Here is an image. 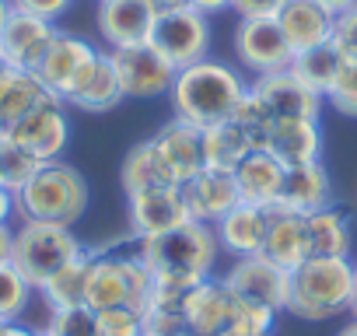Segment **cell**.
I'll list each match as a JSON object with an SVG mask.
<instances>
[{"mask_svg": "<svg viewBox=\"0 0 357 336\" xmlns=\"http://www.w3.org/2000/svg\"><path fill=\"white\" fill-rule=\"evenodd\" d=\"M0 336H39V333H32V329H25V326H18V322H4Z\"/></svg>", "mask_w": 357, "mask_h": 336, "instance_id": "bcb514c9", "label": "cell"}, {"mask_svg": "<svg viewBox=\"0 0 357 336\" xmlns=\"http://www.w3.org/2000/svg\"><path fill=\"white\" fill-rule=\"evenodd\" d=\"M123 84L126 98H158L172 91L175 84V67L154 49V46H137V49H112L109 53Z\"/></svg>", "mask_w": 357, "mask_h": 336, "instance_id": "4fadbf2b", "label": "cell"}, {"mask_svg": "<svg viewBox=\"0 0 357 336\" xmlns=\"http://www.w3.org/2000/svg\"><path fill=\"white\" fill-rule=\"evenodd\" d=\"M190 221L193 217H190L183 186H158V190L130 193V228L137 231V238L165 235Z\"/></svg>", "mask_w": 357, "mask_h": 336, "instance_id": "9a60e30c", "label": "cell"}, {"mask_svg": "<svg viewBox=\"0 0 357 336\" xmlns=\"http://www.w3.org/2000/svg\"><path fill=\"white\" fill-rule=\"evenodd\" d=\"M0 186H4V176H0Z\"/></svg>", "mask_w": 357, "mask_h": 336, "instance_id": "f5cc1de1", "label": "cell"}, {"mask_svg": "<svg viewBox=\"0 0 357 336\" xmlns=\"http://www.w3.org/2000/svg\"><path fill=\"white\" fill-rule=\"evenodd\" d=\"M84 249L77 242V235L63 224H50V221H22V228L15 231L11 242V263L22 270V277L43 291V284L63 270L70 259H77Z\"/></svg>", "mask_w": 357, "mask_h": 336, "instance_id": "8992f818", "label": "cell"}, {"mask_svg": "<svg viewBox=\"0 0 357 336\" xmlns=\"http://www.w3.org/2000/svg\"><path fill=\"white\" fill-rule=\"evenodd\" d=\"M123 98H126V95H123V84H119L116 63H112L109 53H102L98 63H95L91 81L70 98V105H77L81 112H109V109H116Z\"/></svg>", "mask_w": 357, "mask_h": 336, "instance_id": "f546056e", "label": "cell"}, {"mask_svg": "<svg viewBox=\"0 0 357 336\" xmlns=\"http://www.w3.org/2000/svg\"><path fill=\"white\" fill-rule=\"evenodd\" d=\"M305 228H308V256H333V259H350V245H354V231H350V217L340 207H322L305 214Z\"/></svg>", "mask_w": 357, "mask_h": 336, "instance_id": "83f0119b", "label": "cell"}, {"mask_svg": "<svg viewBox=\"0 0 357 336\" xmlns=\"http://www.w3.org/2000/svg\"><path fill=\"white\" fill-rule=\"evenodd\" d=\"M249 91L256 95V102L266 109L270 119H319V109L326 98V95L312 91L308 84H301L291 70L263 74V77H256V84Z\"/></svg>", "mask_w": 357, "mask_h": 336, "instance_id": "2e32d148", "label": "cell"}, {"mask_svg": "<svg viewBox=\"0 0 357 336\" xmlns=\"http://www.w3.org/2000/svg\"><path fill=\"white\" fill-rule=\"evenodd\" d=\"M183 197H186V207H190V217L200 221V224H218L228 211H235L242 204L238 197V186H235V176L228 172H211L204 168L200 176H193L190 183H183Z\"/></svg>", "mask_w": 357, "mask_h": 336, "instance_id": "ffe728a7", "label": "cell"}, {"mask_svg": "<svg viewBox=\"0 0 357 336\" xmlns=\"http://www.w3.org/2000/svg\"><path fill=\"white\" fill-rule=\"evenodd\" d=\"M158 15L161 11L154 0H102L98 4V32L109 43V49L151 46Z\"/></svg>", "mask_w": 357, "mask_h": 336, "instance_id": "7c38bea8", "label": "cell"}, {"mask_svg": "<svg viewBox=\"0 0 357 336\" xmlns=\"http://www.w3.org/2000/svg\"><path fill=\"white\" fill-rule=\"evenodd\" d=\"M347 312H354V319H357V277H354V294H350V308Z\"/></svg>", "mask_w": 357, "mask_h": 336, "instance_id": "681fc988", "label": "cell"}, {"mask_svg": "<svg viewBox=\"0 0 357 336\" xmlns=\"http://www.w3.org/2000/svg\"><path fill=\"white\" fill-rule=\"evenodd\" d=\"M221 252H231L235 259L242 256H259L263 238H266V207L256 204H238L214 224Z\"/></svg>", "mask_w": 357, "mask_h": 336, "instance_id": "603a6c76", "label": "cell"}, {"mask_svg": "<svg viewBox=\"0 0 357 336\" xmlns=\"http://www.w3.org/2000/svg\"><path fill=\"white\" fill-rule=\"evenodd\" d=\"M158 4V11H172V8H190L193 0H154Z\"/></svg>", "mask_w": 357, "mask_h": 336, "instance_id": "7dc6e473", "label": "cell"}, {"mask_svg": "<svg viewBox=\"0 0 357 336\" xmlns=\"http://www.w3.org/2000/svg\"><path fill=\"white\" fill-rule=\"evenodd\" d=\"M340 63H343L340 49H336L333 43H326V46L294 53V60H291L287 70H291L301 84H308L312 91L329 95V88H333V81H336V74H340Z\"/></svg>", "mask_w": 357, "mask_h": 336, "instance_id": "4dcf8cb0", "label": "cell"}, {"mask_svg": "<svg viewBox=\"0 0 357 336\" xmlns=\"http://www.w3.org/2000/svg\"><path fill=\"white\" fill-rule=\"evenodd\" d=\"M15 204L22 221H50L70 228L88 211V183L77 168L63 161H46L15 193Z\"/></svg>", "mask_w": 357, "mask_h": 336, "instance_id": "3957f363", "label": "cell"}, {"mask_svg": "<svg viewBox=\"0 0 357 336\" xmlns=\"http://www.w3.org/2000/svg\"><path fill=\"white\" fill-rule=\"evenodd\" d=\"M326 98L333 102V109H336V112H343V116H354V119H357V60L343 56L340 74H336V81H333V88H329V95H326Z\"/></svg>", "mask_w": 357, "mask_h": 336, "instance_id": "8d00e7d4", "label": "cell"}, {"mask_svg": "<svg viewBox=\"0 0 357 336\" xmlns=\"http://www.w3.org/2000/svg\"><path fill=\"white\" fill-rule=\"evenodd\" d=\"M218 235L211 224L190 221L175 231L137 238V256L158 280H183V284H200L211 277L218 263Z\"/></svg>", "mask_w": 357, "mask_h": 336, "instance_id": "7a4b0ae2", "label": "cell"}, {"mask_svg": "<svg viewBox=\"0 0 357 336\" xmlns=\"http://www.w3.org/2000/svg\"><path fill=\"white\" fill-rule=\"evenodd\" d=\"M60 29H53V22L25 15V11H11L4 32H0V63L15 67V70H32L43 63L46 49L53 46Z\"/></svg>", "mask_w": 357, "mask_h": 336, "instance_id": "5bb4252c", "label": "cell"}, {"mask_svg": "<svg viewBox=\"0 0 357 336\" xmlns=\"http://www.w3.org/2000/svg\"><path fill=\"white\" fill-rule=\"evenodd\" d=\"M277 25L287 36L291 49L294 53H305V49H315V46L333 43L336 15L326 11L319 0H287V4L277 11Z\"/></svg>", "mask_w": 357, "mask_h": 336, "instance_id": "d6986e66", "label": "cell"}, {"mask_svg": "<svg viewBox=\"0 0 357 336\" xmlns=\"http://www.w3.org/2000/svg\"><path fill=\"white\" fill-rule=\"evenodd\" d=\"M158 186H178L172 165L165 161L161 147L154 140H144L137 144L126 161H123V190L126 197L130 193H140V190H158Z\"/></svg>", "mask_w": 357, "mask_h": 336, "instance_id": "f1b7e54d", "label": "cell"}, {"mask_svg": "<svg viewBox=\"0 0 357 336\" xmlns=\"http://www.w3.org/2000/svg\"><path fill=\"white\" fill-rule=\"evenodd\" d=\"M39 336H50V333H46V329H43V333H39Z\"/></svg>", "mask_w": 357, "mask_h": 336, "instance_id": "816d5d0a", "label": "cell"}, {"mask_svg": "<svg viewBox=\"0 0 357 336\" xmlns=\"http://www.w3.org/2000/svg\"><path fill=\"white\" fill-rule=\"evenodd\" d=\"M354 277H357V266L350 259L308 256L291 273V305H287V312H294L308 322H322L336 312H347L350 294H354Z\"/></svg>", "mask_w": 357, "mask_h": 336, "instance_id": "5b68a950", "label": "cell"}, {"mask_svg": "<svg viewBox=\"0 0 357 336\" xmlns=\"http://www.w3.org/2000/svg\"><path fill=\"white\" fill-rule=\"evenodd\" d=\"M32 284L22 277L15 263H0V322H18V315L29 308Z\"/></svg>", "mask_w": 357, "mask_h": 336, "instance_id": "d6a6232c", "label": "cell"}, {"mask_svg": "<svg viewBox=\"0 0 357 336\" xmlns=\"http://www.w3.org/2000/svg\"><path fill=\"white\" fill-rule=\"evenodd\" d=\"M280 207L298 211V214H312L329 207V176L319 161H305V165H291L284 172V190H280Z\"/></svg>", "mask_w": 357, "mask_h": 336, "instance_id": "484cf974", "label": "cell"}, {"mask_svg": "<svg viewBox=\"0 0 357 336\" xmlns=\"http://www.w3.org/2000/svg\"><path fill=\"white\" fill-rule=\"evenodd\" d=\"M46 98H53V95L43 88V81L32 70L0 67V133H8L22 116H29Z\"/></svg>", "mask_w": 357, "mask_h": 336, "instance_id": "d4e9b609", "label": "cell"}, {"mask_svg": "<svg viewBox=\"0 0 357 336\" xmlns=\"http://www.w3.org/2000/svg\"><path fill=\"white\" fill-rule=\"evenodd\" d=\"M11 11H15V4H11V0H0V32H4V25H8Z\"/></svg>", "mask_w": 357, "mask_h": 336, "instance_id": "c3c4849f", "label": "cell"}, {"mask_svg": "<svg viewBox=\"0 0 357 336\" xmlns=\"http://www.w3.org/2000/svg\"><path fill=\"white\" fill-rule=\"evenodd\" d=\"M98 319V336H144V315L133 308H102L95 312Z\"/></svg>", "mask_w": 357, "mask_h": 336, "instance_id": "74e56055", "label": "cell"}, {"mask_svg": "<svg viewBox=\"0 0 357 336\" xmlns=\"http://www.w3.org/2000/svg\"><path fill=\"white\" fill-rule=\"evenodd\" d=\"M0 329H4V322H0Z\"/></svg>", "mask_w": 357, "mask_h": 336, "instance_id": "db71d44e", "label": "cell"}, {"mask_svg": "<svg viewBox=\"0 0 357 336\" xmlns=\"http://www.w3.org/2000/svg\"><path fill=\"white\" fill-rule=\"evenodd\" d=\"M84 287H88V252H81L63 270H56L43 284V298L53 312L56 308H77V305H84Z\"/></svg>", "mask_w": 357, "mask_h": 336, "instance_id": "1f68e13d", "label": "cell"}, {"mask_svg": "<svg viewBox=\"0 0 357 336\" xmlns=\"http://www.w3.org/2000/svg\"><path fill=\"white\" fill-rule=\"evenodd\" d=\"M273 319H277V312L238 298V308H235V315H231V322L221 336H270Z\"/></svg>", "mask_w": 357, "mask_h": 336, "instance_id": "e575fe53", "label": "cell"}, {"mask_svg": "<svg viewBox=\"0 0 357 336\" xmlns=\"http://www.w3.org/2000/svg\"><path fill=\"white\" fill-rule=\"evenodd\" d=\"M0 137L15 140L22 151H29L39 161H60V154L67 147V137H70V123H67L63 102L60 98H46L43 105H36L29 116H22L8 133H0Z\"/></svg>", "mask_w": 357, "mask_h": 336, "instance_id": "30bf717a", "label": "cell"}, {"mask_svg": "<svg viewBox=\"0 0 357 336\" xmlns=\"http://www.w3.org/2000/svg\"><path fill=\"white\" fill-rule=\"evenodd\" d=\"M151 46L175 70L193 67V63L211 56V18L204 11H197L193 4L161 11L158 25H154V36H151Z\"/></svg>", "mask_w": 357, "mask_h": 336, "instance_id": "ba28073f", "label": "cell"}, {"mask_svg": "<svg viewBox=\"0 0 357 336\" xmlns=\"http://www.w3.org/2000/svg\"><path fill=\"white\" fill-rule=\"evenodd\" d=\"M336 336H357V319H354V322H350V326H347V329H340V333H336Z\"/></svg>", "mask_w": 357, "mask_h": 336, "instance_id": "f907efd6", "label": "cell"}, {"mask_svg": "<svg viewBox=\"0 0 357 336\" xmlns=\"http://www.w3.org/2000/svg\"><path fill=\"white\" fill-rule=\"evenodd\" d=\"M287 0H235L231 11H238V18H277V11Z\"/></svg>", "mask_w": 357, "mask_h": 336, "instance_id": "60d3db41", "label": "cell"}, {"mask_svg": "<svg viewBox=\"0 0 357 336\" xmlns=\"http://www.w3.org/2000/svg\"><path fill=\"white\" fill-rule=\"evenodd\" d=\"M238 308V298L231 294V287L225 280H200L190 291V305H186V329L193 336H221L231 322Z\"/></svg>", "mask_w": 357, "mask_h": 336, "instance_id": "44dd1931", "label": "cell"}, {"mask_svg": "<svg viewBox=\"0 0 357 336\" xmlns=\"http://www.w3.org/2000/svg\"><path fill=\"white\" fill-rule=\"evenodd\" d=\"M11 4H15V11H25V15L56 22V18L70 8V0H11Z\"/></svg>", "mask_w": 357, "mask_h": 336, "instance_id": "ab89813d", "label": "cell"}, {"mask_svg": "<svg viewBox=\"0 0 357 336\" xmlns=\"http://www.w3.org/2000/svg\"><path fill=\"white\" fill-rule=\"evenodd\" d=\"M284 172L287 165H280L273 154L266 151H252L238 161L235 168V186L242 204H256V207H273L280 204V190H284Z\"/></svg>", "mask_w": 357, "mask_h": 336, "instance_id": "7402d4cb", "label": "cell"}, {"mask_svg": "<svg viewBox=\"0 0 357 336\" xmlns=\"http://www.w3.org/2000/svg\"><path fill=\"white\" fill-rule=\"evenodd\" d=\"M154 144L161 147L165 161L172 165L178 186L190 183L193 176H200L204 168H207V165H204V130H200V126H190V123H183V119H172V123L154 137Z\"/></svg>", "mask_w": 357, "mask_h": 336, "instance_id": "cb8c5ba5", "label": "cell"}, {"mask_svg": "<svg viewBox=\"0 0 357 336\" xmlns=\"http://www.w3.org/2000/svg\"><path fill=\"white\" fill-rule=\"evenodd\" d=\"M333 46L340 49V56L357 60V8L336 15V32H333Z\"/></svg>", "mask_w": 357, "mask_h": 336, "instance_id": "f35d334b", "label": "cell"}, {"mask_svg": "<svg viewBox=\"0 0 357 336\" xmlns=\"http://www.w3.org/2000/svg\"><path fill=\"white\" fill-rule=\"evenodd\" d=\"M252 151H256V140L238 119H225V123L204 130V165L211 168V172H228L231 176L238 168V161Z\"/></svg>", "mask_w": 357, "mask_h": 336, "instance_id": "4316f807", "label": "cell"}, {"mask_svg": "<svg viewBox=\"0 0 357 336\" xmlns=\"http://www.w3.org/2000/svg\"><path fill=\"white\" fill-rule=\"evenodd\" d=\"M231 4H235V0H193V8H197V11H204L207 18H211V15H221V11H228Z\"/></svg>", "mask_w": 357, "mask_h": 336, "instance_id": "7bdbcfd3", "label": "cell"}, {"mask_svg": "<svg viewBox=\"0 0 357 336\" xmlns=\"http://www.w3.org/2000/svg\"><path fill=\"white\" fill-rule=\"evenodd\" d=\"M46 161H39V158H32L29 151H22L15 140H8V137H0V176H4V186L11 190V193H18L39 168H43Z\"/></svg>", "mask_w": 357, "mask_h": 336, "instance_id": "836d02e7", "label": "cell"}, {"mask_svg": "<svg viewBox=\"0 0 357 336\" xmlns=\"http://www.w3.org/2000/svg\"><path fill=\"white\" fill-rule=\"evenodd\" d=\"M319 4H322L326 11H333V15H343V11L357 8V0H319Z\"/></svg>", "mask_w": 357, "mask_h": 336, "instance_id": "f6af8a7d", "label": "cell"}, {"mask_svg": "<svg viewBox=\"0 0 357 336\" xmlns=\"http://www.w3.org/2000/svg\"><path fill=\"white\" fill-rule=\"evenodd\" d=\"M225 284L231 287L235 298L263 305L270 312H284L291 305V273L273 266L263 256H242L235 266L225 273Z\"/></svg>", "mask_w": 357, "mask_h": 336, "instance_id": "9c48e42d", "label": "cell"}, {"mask_svg": "<svg viewBox=\"0 0 357 336\" xmlns=\"http://www.w3.org/2000/svg\"><path fill=\"white\" fill-rule=\"evenodd\" d=\"M154 287V273L144 266L137 252H88V287H84V305L91 312L102 308H133L137 315L147 312V298Z\"/></svg>", "mask_w": 357, "mask_h": 336, "instance_id": "277c9868", "label": "cell"}, {"mask_svg": "<svg viewBox=\"0 0 357 336\" xmlns=\"http://www.w3.org/2000/svg\"><path fill=\"white\" fill-rule=\"evenodd\" d=\"M18 214V204H15V193L8 186H0V228H8V221Z\"/></svg>", "mask_w": 357, "mask_h": 336, "instance_id": "b9f144b4", "label": "cell"}, {"mask_svg": "<svg viewBox=\"0 0 357 336\" xmlns=\"http://www.w3.org/2000/svg\"><path fill=\"white\" fill-rule=\"evenodd\" d=\"M263 259H270L273 266L294 273L305 259H308V228H305V214L287 211L280 204L266 207V238L259 249Z\"/></svg>", "mask_w": 357, "mask_h": 336, "instance_id": "ac0fdd59", "label": "cell"}, {"mask_svg": "<svg viewBox=\"0 0 357 336\" xmlns=\"http://www.w3.org/2000/svg\"><path fill=\"white\" fill-rule=\"evenodd\" d=\"M256 151L273 154L287 168L319 161V154H322L319 119H266L256 133Z\"/></svg>", "mask_w": 357, "mask_h": 336, "instance_id": "e0dca14e", "label": "cell"}, {"mask_svg": "<svg viewBox=\"0 0 357 336\" xmlns=\"http://www.w3.org/2000/svg\"><path fill=\"white\" fill-rule=\"evenodd\" d=\"M235 53L256 77L287 70L294 60V49L280 32L277 18H242L235 29Z\"/></svg>", "mask_w": 357, "mask_h": 336, "instance_id": "8fae6325", "label": "cell"}, {"mask_svg": "<svg viewBox=\"0 0 357 336\" xmlns=\"http://www.w3.org/2000/svg\"><path fill=\"white\" fill-rule=\"evenodd\" d=\"M245 91L249 88H245V81L235 67L207 56L193 67L178 70L168 95H172L175 119L207 130V126H218V123L231 119Z\"/></svg>", "mask_w": 357, "mask_h": 336, "instance_id": "6da1fadb", "label": "cell"}, {"mask_svg": "<svg viewBox=\"0 0 357 336\" xmlns=\"http://www.w3.org/2000/svg\"><path fill=\"white\" fill-rule=\"evenodd\" d=\"M98 4H102V0H98Z\"/></svg>", "mask_w": 357, "mask_h": 336, "instance_id": "11a10c76", "label": "cell"}, {"mask_svg": "<svg viewBox=\"0 0 357 336\" xmlns=\"http://www.w3.org/2000/svg\"><path fill=\"white\" fill-rule=\"evenodd\" d=\"M50 336H98V319L88 305H77V308H56L50 315V326H46Z\"/></svg>", "mask_w": 357, "mask_h": 336, "instance_id": "d590c367", "label": "cell"}, {"mask_svg": "<svg viewBox=\"0 0 357 336\" xmlns=\"http://www.w3.org/2000/svg\"><path fill=\"white\" fill-rule=\"evenodd\" d=\"M11 242H15V231L0 228V263H11Z\"/></svg>", "mask_w": 357, "mask_h": 336, "instance_id": "ee69618b", "label": "cell"}, {"mask_svg": "<svg viewBox=\"0 0 357 336\" xmlns=\"http://www.w3.org/2000/svg\"><path fill=\"white\" fill-rule=\"evenodd\" d=\"M98 56H102V53H98L88 39L70 36V32H56L53 46L46 49L43 63L36 67V77L43 81V88H46L53 98H60V102L70 105V98L91 81Z\"/></svg>", "mask_w": 357, "mask_h": 336, "instance_id": "52a82bcc", "label": "cell"}]
</instances>
